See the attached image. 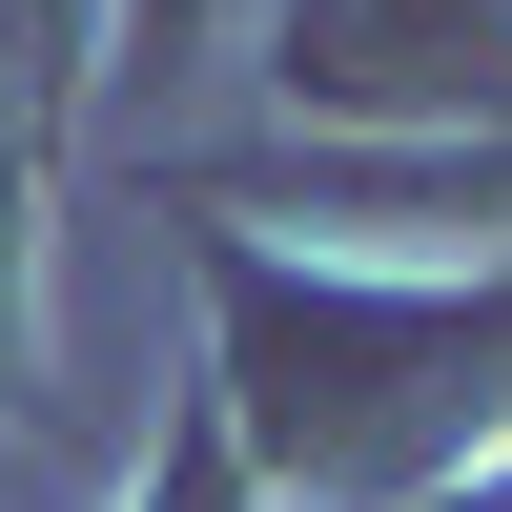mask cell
Segmentation results:
<instances>
[{
    "mask_svg": "<svg viewBox=\"0 0 512 512\" xmlns=\"http://www.w3.org/2000/svg\"><path fill=\"white\" fill-rule=\"evenodd\" d=\"M226 410L328 512L472 492V472H512V267H267V246H226Z\"/></svg>",
    "mask_w": 512,
    "mask_h": 512,
    "instance_id": "6da1fadb",
    "label": "cell"
},
{
    "mask_svg": "<svg viewBox=\"0 0 512 512\" xmlns=\"http://www.w3.org/2000/svg\"><path fill=\"white\" fill-rule=\"evenodd\" d=\"M267 82L390 144H512V0H287Z\"/></svg>",
    "mask_w": 512,
    "mask_h": 512,
    "instance_id": "7a4b0ae2",
    "label": "cell"
}]
</instances>
